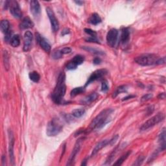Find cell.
<instances>
[{"label":"cell","mask_w":166,"mask_h":166,"mask_svg":"<svg viewBox=\"0 0 166 166\" xmlns=\"http://www.w3.org/2000/svg\"><path fill=\"white\" fill-rule=\"evenodd\" d=\"M65 81V73H64V72H61L58 77L56 86H55L51 95V99L55 104H63L64 97L65 95L66 91V86Z\"/></svg>","instance_id":"obj_1"},{"label":"cell","mask_w":166,"mask_h":166,"mask_svg":"<svg viewBox=\"0 0 166 166\" xmlns=\"http://www.w3.org/2000/svg\"><path fill=\"white\" fill-rule=\"evenodd\" d=\"M113 111L114 110L111 108H107L101 111L90 123L88 132L94 130H99L102 128L106 124L110 121V115Z\"/></svg>","instance_id":"obj_2"},{"label":"cell","mask_w":166,"mask_h":166,"mask_svg":"<svg viewBox=\"0 0 166 166\" xmlns=\"http://www.w3.org/2000/svg\"><path fill=\"white\" fill-rule=\"evenodd\" d=\"M160 57L157 55L145 53L140 55L135 58V62L142 66H149L157 65L158 61Z\"/></svg>","instance_id":"obj_3"},{"label":"cell","mask_w":166,"mask_h":166,"mask_svg":"<svg viewBox=\"0 0 166 166\" xmlns=\"http://www.w3.org/2000/svg\"><path fill=\"white\" fill-rule=\"evenodd\" d=\"M63 125L58 118H53L51 120L46 128V134L48 136L52 137L58 135L62 131Z\"/></svg>","instance_id":"obj_4"},{"label":"cell","mask_w":166,"mask_h":166,"mask_svg":"<svg viewBox=\"0 0 166 166\" xmlns=\"http://www.w3.org/2000/svg\"><path fill=\"white\" fill-rule=\"evenodd\" d=\"M164 119H165V115L162 112L158 113L157 114H156L155 116L149 119L148 120L146 121L144 124H143L140 127V131H146L147 130V129L153 127L154 125H157L161 121H162Z\"/></svg>","instance_id":"obj_5"},{"label":"cell","mask_w":166,"mask_h":166,"mask_svg":"<svg viewBox=\"0 0 166 166\" xmlns=\"http://www.w3.org/2000/svg\"><path fill=\"white\" fill-rule=\"evenodd\" d=\"M107 73H108L107 70H105V69H100V70L95 71L94 72L91 73V75L88 78V79L87 82H86L85 87L88 86L90 84H91V82L101 79V78L107 75Z\"/></svg>","instance_id":"obj_6"},{"label":"cell","mask_w":166,"mask_h":166,"mask_svg":"<svg viewBox=\"0 0 166 166\" xmlns=\"http://www.w3.org/2000/svg\"><path fill=\"white\" fill-rule=\"evenodd\" d=\"M46 12L48 16V18L49 19L51 25V28L53 31V32H57L59 29V23L56 18L55 13L53 11V9L50 7L46 8Z\"/></svg>","instance_id":"obj_7"},{"label":"cell","mask_w":166,"mask_h":166,"mask_svg":"<svg viewBox=\"0 0 166 166\" xmlns=\"http://www.w3.org/2000/svg\"><path fill=\"white\" fill-rule=\"evenodd\" d=\"M85 61V57L81 55H77L73 57L66 64V68L68 70H75L78 66L81 65Z\"/></svg>","instance_id":"obj_8"},{"label":"cell","mask_w":166,"mask_h":166,"mask_svg":"<svg viewBox=\"0 0 166 166\" xmlns=\"http://www.w3.org/2000/svg\"><path fill=\"white\" fill-rule=\"evenodd\" d=\"M118 39V31L116 29H111L107 33V42L109 46L114 48Z\"/></svg>","instance_id":"obj_9"},{"label":"cell","mask_w":166,"mask_h":166,"mask_svg":"<svg viewBox=\"0 0 166 166\" xmlns=\"http://www.w3.org/2000/svg\"><path fill=\"white\" fill-rule=\"evenodd\" d=\"M8 138H9V145H8V154L12 165H15V156H14V146H15V137L13 135L12 131L8 130Z\"/></svg>","instance_id":"obj_10"},{"label":"cell","mask_w":166,"mask_h":166,"mask_svg":"<svg viewBox=\"0 0 166 166\" xmlns=\"http://www.w3.org/2000/svg\"><path fill=\"white\" fill-rule=\"evenodd\" d=\"M33 39V35L29 31H26L24 36V47L23 50L25 52H27L31 49L32 42Z\"/></svg>","instance_id":"obj_11"},{"label":"cell","mask_w":166,"mask_h":166,"mask_svg":"<svg viewBox=\"0 0 166 166\" xmlns=\"http://www.w3.org/2000/svg\"><path fill=\"white\" fill-rule=\"evenodd\" d=\"M8 6L10 7V12L14 17L16 18L22 17V12L17 2H8Z\"/></svg>","instance_id":"obj_12"},{"label":"cell","mask_w":166,"mask_h":166,"mask_svg":"<svg viewBox=\"0 0 166 166\" xmlns=\"http://www.w3.org/2000/svg\"><path fill=\"white\" fill-rule=\"evenodd\" d=\"M36 38L40 47L42 48L45 52H49L51 51V45L45 38L40 35L38 33H36Z\"/></svg>","instance_id":"obj_13"},{"label":"cell","mask_w":166,"mask_h":166,"mask_svg":"<svg viewBox=\"0 0 166 166\" xmlns=\"http://www.w3.org/2000/svg\"><path fill=\"white\" fill-rule=\"evenodd\" d=\"M81 140L79 139L76 142L74 148H73V149L71 152V154H70V158H69L68 163L67 164V165H73V162H74L76 156L78 154V153H79V151H80V149H81Z\"/></svg>","instance_id":"obj_14"},{"label":"cell","mask_w":166,"mask_h":166,"mask_svg":"<svg viewBox=\"0 0 166 166\" xmlns=\"http://www.w3.org/2000/svg\"><path fill=\"white\" fill-rule=\"evenodd\" d=\"M30 10L34 17L37 18L40 16L41 9L40 3L38 1H31L30 2Z\"/></svg>","instance_id":"obj_15"},{"label":"cell","mask_w":166,"mask_h":166,"mask_svg":"<svg viewBox=\"0 0 166 166\" xmlns=\"http://www.w3.org/2000/svg\"><path fill=\"white\" fill-rule=\"evenodd\" d=\"M34 25L35 24L31 20L29 17H25L20 23V28L21 29H27L33 28Z\"/></svg>","instance_id":"obj_16"},{"label":"cell","mask_w":166,"mask_h":166,"mask_svg":"<svg viewBox=\"0 0 166 166\" xmlns=\"http://www.w3.org/2000/svg\"><path fill=\"white\" fill-rule=\"evenodd\" d=\"M108 145H110V140H104L101 141L94 147V149H93V151H92L91 156H93L95 155L99 151H100L101 149L104 148V147H105Z\"/></svg>","instance_id":"obj_17"},{"label":"cell","mask_w":166,"mask_h":166,"mask_svg":"<svg viewBox=\"0 0 166 166\" xmlns=\"http://www.w3.org/2000/svg\"><path fill=\"white\" fill-rule=\"evenodd\" d=\"M98 97H99L98 94L95 93V92H94V93H91L90 95L85 97V98L81 101V103L84 105H89L92 102H94V101H95L98 98Z\"/></svg>","instance_id":"obj_18"},{"label":"cell","mask_w":166,"mask_h":166,"mask_svg":"<svg viewBox=\"0 0 166 166\" xmlns=\"http://www.w3.org/2000/svg\"><path fill=\"white\" fill-rule=\"evenodd\" d=\"M158 142L160 144V151H163L165 149V128L162 129V132L158 136Z\"/></svg>","instance_id":"obj_19"},{"label":"cell","mask_w":166,"mask_h":166,"mask_svg":"<svg viewBox=\"0 0 166 166\" xmlns=\"http://www.w3.org/2000/svg\"><path fill=\"white\" fill-rule=\"evenodd\" d=\"M130 39V31L127 28H123L121 30V42L123 44H127Z\"/></svg>","instance_id":"obj_20"},{"label":"cell","mask_w":166,"mask_h":166,"mask_svg":"<svg viewBox=\"0 0 166 166\" xmlns=\"http://www.w3.org/2000/svg\"><path fill=\"white\" fill-rule=\"evenodd\" d=\"M120 146L121 145H119L114 149V151L112 152V153L109 155L107 160H106L105 165H110L112 162H113L114 159L115 158V157H116V155L118 154L119 149H120Z\"/></svg>","instance_id":"obj_21"},{"label":"cell","mask_w":166,"mask_h":166,"mask_svg":"<svg viewBox=\"0 0 166 166\" xmlns=\"http://www.w3.org/2000/svg\"><path fill=\"white\" fill-rule=\"evenodd\" d=\"M101 21L102 20H101V17L99 16L98 14H97V13L92 14L88 20V22L90 24L94 25H98L101 22Z\"/></svg>","instance_id":"obj_22"},{"label":"cell","mask_w":166,"mask_h":166,"mask_svg":"<svg viewBox=\"0 0 166 166\" xmlns=\"http://www.w3.org/2000/svg\"><path fill=\"white\" fill-rule=\"evenodd\" d=\"M0 27H1V30L3 32V33L6 35L8 33L9 31H11V30L10 29V23L8 20H4L1 22V24H0Z\"/></svg>","instance_id":"obj_23"},{"label":"cell","mask_w":166,"mask_h":166,"mask_svg":"<svg viewBox=\"0 0 166 166\" xmlns=\"http://www.w3.org/2000/svg\"><path fill=\"white\" fill-rule=\"evenodd\" d=\"M131 154V151L127 152L125 154L122 155L121 157L119 158L113 165H121L123 164V163L125 162V161L127 160V158L128 157V156H130Z\"/></svg>","instance_id":"obj_24"},{"label":"cell","mask_w":166,"mask_h":166,"mask_svg":"<svg viewBox=\"0 0 166 166\" xmlns=\"http://www.w3.org/2000/svg\"><path fill=\"white\" fill-rule=\"evenodd\" d=\"M82 49L84 50L87 51H88L90 53H91L95 55H103L105 54V53L103 51H101L100 49H98L95 48H93L91 47H87V46H84V47H82Z\"/></svg>","instance_id":"obj_25"},{"label":"cell","mask_w":166,"mask_h":166,"mask_svg":"<svg viewBox=\"0 0 166 166\" xmlns=\"http://www.w3.org/2000/svg\"><path fill=\"white\" fill-rule=\"evenodd\" d=\"M11 45L14 48L18 47L20 44V38L18 35H16L12 36V37L10 41Z\"/></svg>","instance_id":"obj_26"},{"label":"cell","mask_w":166,"mask_h":166,"mask_svg":"<svg viewBox=\"0 0 166 166\" xmlns=\"http://www.w3.org/2000/svg\"><path fill=\"white\" fill-rule=\"evenodd\" d=\"M85 110L84 108H77L73 110L71 112V115L76 118H79L82 117L83 115L85 114Z\"/></svg>","instance_id":"obj_27"},{"label":"cell","mask_w":166,"mask_h":166,"mask_svg":"<svg viewBox=\"0 0 166 166\" xmlns=\"http://www.w3.org/2000/svg\"><path fill=\"white\" fill-rule=\"evenodd\" d=\"M29 79L34 82H38L40 79V75L37 71H32L29 74Z\"/></svg>","instance_id":"obj_28"},{"label":"cell","mask_w":166,"mask_h":166,"mask_svg":"<svg viewBox=\"0 0 166 166\" xmlns=\"http://www.w3.org/2000/svg\"><path fill=\"white\" fill-rule=\"evenodd\" d=\"M85 91V87H77L73 88L71 91V97H75L78 95L82 94V92Z\"/></svg>","instance_id":"obj_29"},{"label":"cell","mask_w":166,"mask_h":166,"mask_svg":"<svg viewBox=\"0 0 166 166\" xmlns=\"http://www.w3.org/2000/svg\"><path fill=\"white\" fill-rule=\"evenodd\" d=\"M127 91V88L125 86H120L117 88L116 90L114 92L112 98H116L117 95L119 94L123 93V92H125Z\"/></svg>","instance_id":"obj_30"},{"label":"cell","mask_w":166,"mask_h":166,"mask_svg":"<svg viewBox=\"0 0 166 166\" xmlns=\"http://www.w3.org/2000/svg\"><path fill=\"white\" fill-rule=\"evenodd\" d=\"M3 62L5 64V67L8 70V67H9V61H8V53L7 51H3Z\"/></svg>","instance_id":"obj_31"},{"label":"cell","mask_w":166,"mask_h":166,"mask_svg":"<svg viewBox=\"0 0 166 166\" xmlns=\"http://www.w3.org/2000/svg\"><path fill=\"white\" fill-rule=\"evenodd\" d=\"M109 89L108 82L107 81H104L101 84V91L103 92H107Z\"/></svg>","instance_id":"obj_32"},{"label":"cell","mask_w":166,"mask_h":166,"mask_svg":"<svg viewBox=\"0 0 166 166\" xmlns=\"http://www.w3.org/2000/svg\"><path fill=\"white\" fill-rule=\"evenodd\" d=\"M144 161V156H140L136 160L134 163L132 164V165H140L142 164Z\"/></svg>","instance_id":"obj_33"},{"label":"cell","mask_w":166,"mask_h":166,"mask_svg":"<svg viewBox=\"0 0 166 166\" xmlns=\"http://www.w3.org/2000/svg\"><path fill=\"white\" fill-rule=\"evenodd\" d=\"M63 56V55L61 53V51L57 50V51H54L53 53V57L55 59H58L62 58Z\"/></svg>","instance_id":"obj_34"},{"label":"cell","mask_w":166,"mask_h":166,"mask_svg":"<svg viewBox=\"0 0 166 166\" xmlns=\"http://www.w3.org/2000/svg\"><path fill=\"white\" fill-rule=\"evenodd\" d=\"M86 41L88 42H94L97 44H100L99 41L98 40V38H97V36H90V37L86 39Z\"/></svg>","instance_id":"obj_35"},{"label":"cell","mask_w":166,"mask_h":166,"mask_svg":"<svg viewBox=\"0 0 166 166\" xmlns=\"http://www.w3.org/2000/svg\"><path fill=\"white\" fill-rule=\"evenodd\" d=\"M85 32L87 34L90 35V36H97V33L95 31L91 30V29H85Z\"/></svg>","instance_id":"obj_36"},{"label":"cell","mask_w":166,"mask_h":166,"mask_svg":"<svg viewBox=\"0 0 166 166\" xmlns=\"http://www.w3.org/2000/svg\"><path fill=\"white\" fill-rule=\"evenodd\" d=\"M152 98H153V95L151 94H145V95H144V96L142 97L141 99V102H145V101L150 100Z\"/></svg>","instance_id":"obj_37"},{"label":"cell","mask_w":166,"mask_h":166,"mask_svg":"<svg viewBox=\"0 0 166 166\" xmlns=\"http://www.w3.org/2000/svg\"><path fill=\"white\" fill-rule=\"evenodd\" d=\"M61 51V52L62 55H65V54H69L71 52V49L70 48H68V47H66V48H64L63 49H62Z\"/></svg>","instance_id":"obj_38"},{"label":"cell","mask_w":166,"mask_h":166,"mask_svg":"<svg viewBox=\"0 0 166 166\" xmlns=\"http://www.w3.org/2000/svg\"><path fill=\"white\" fill-rule=\"evenodd\" d=\"M101 62V60L100 58L99 57H95L94 60H93V63L94 64H96V65H98V64H99Z\"/></svg>","instance_id":"obj_39"},{"label":"cell","mask_w":166,"mask_h":166,"mask_svg":"<svg viewBox=\"0 0 166 166\" xmlns=\"http://www.w3.org/2000/svg\"><path fill=\"white\" fill-rule=\"evenodd\" d=\"M70 33V31L69 29H64L62 32V36H64V35H68Z\"/></svg>","instance_id":"obj_40"},{"label":"cell","mask_w":166,"mask_h":166,"mask_svg":"<svg viewBox=\"0 0 166 166\" xmlns=\"http://www.w3.org/2000/svg\"><path fill=\"white\" fill-rule=\"evenodd\" d=\"M158 98L159 99H165V93H161V94H159V95H158Z\"/></svg>","instance_id":"obj_41"},{"label":"cell","mask_w":166,"mask_h":166,"mask_svg":"<svg viewBox=\"0 0 166 166\" xmlns=\"http://www.w3.org/2000/svg\"><path fill=\"white\" fill-rule=\"evenodd\" d=\"M134 97H135V95H128V96H127V97H125V98H124L123 99V101L128 100V99H131V98H134Z\"/></svg>","instance_id":"obj_42"},{"label":"cell","mask_w":166,"mask_h":166,"mask_svg":"<svg viewBox=\"0 0 166 166\" xmlns=\"http://www.w3.org/2000/svg\"><path fill=\"white\" fill-rule=\"evenodd\" d=\"M5 160H6V158H5V156L3 155L2 156V165H4L5 164Z\"/></svg>","instance_id":"obj_43"},{"label":"cell","mask_w":166,"mask_h":166,"mask_svg":"<svg viewBox=\"0 0 166 166\" xmlns=\"http://www.w3.org/2000/svg\"><path fill=\"white\" fill-rule=\"evenodd\" d=\"M75 3H76L78 4V5H82L83 4V2H81V1H78V2L75 1Z\"/></svg>","instance_id":"obj_44"}]
</instances>
